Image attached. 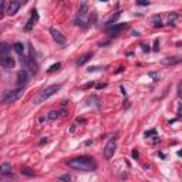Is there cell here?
<instances>
[{"label":"cell","mask_w":182,"mask_h":182,"mask_svg":"<svg viewBox=\"0 0 182 182\" xmlns=\"http://www.w3.org/2000/svg\"><path fill=\"white\" fill-rule=\"evenodd\" d=\"M105 87H107V84L103 83V84H98V86H97V90H101V88H105Z\"/></svg>","instance_id":"obj_30"},{"label":"cell","mask_w":182,"mask_h":182,"mask_svg":"<svg viewBox=\"0 0 182 182\" xmlns=\"http://www.w3.org/2000/svg\"><path fill=\"white\" fill-rule=\"evenodd\" d=\"M100 1H104V3H107L108 0H100Z\"/></svg>","instance_id":"obj_38"},{"label":"cell","mask_w":182,"mask_h":182,"mask_svg":"<svg viewBox=\"0 0 182 182\" xmlns=\"http://www.w3.org/2000/svg\"><path fill=\"white\" fill-rule=\"evenodd\" d=\"M19 10H20V3L17 0H13L10 4H9V7H7V14L9 16H14Z\"/></svg>","instance_id":"obj_10"},{"label":"cell","mask_w":182,"mask_h":182,"mask_svg":"<svg viewBox=\"0 0 182 182\" xmlns=\"http://www.w3.org/2000/svg\"><path fill=\"white\" fill-rule=\"evenodd\" d=\"M90 58H93V54H84L81 58H78L77 60V65H83V64H86L87 61L90 60Z\"/></svg>","instance_id":"obj_13"},{"label":"cell","mask_w":182,"mask_h":182,"mask_svg":"<svg viewBox=\"0 0 182 182\" xmlns=\"http://www.w3.org/2000/svg\"><path fill=\"white\" fill-rule=\"evenodd\" d=\"M27 81H29V74H27V71H26V70H20V71L17 73V86L24 87L27 84Z\"/></svg>","instance_id":"obj_8"},{"label":"cell","mask_w":182,"mask_h":182,"mask_svg":"<svg viewBox=\"0 0 182 182\" xmlns=\"http://www.w3.org/2000/svg\"><path fill=\"white\" fill-rule=\"evenodd\" d=\"M47 117H48V119H51V121H54V119H57V118H60V117H61V115H60V112H58V111H50Z\"/></svg>","instance_id":"obj_16"},{"label":"cell","mask_w":182,"mask_h":182,"mask_svg":"<svg viewBox=\"0 0 182 182\" xmlns=\"http://www.w3.org/2000/svg\"><path fill=\"white\" fill-rule=\"evenodd\" d=\"M22 1H23V3H26V1H27V0H22Z\"/></svg>","instance_id":"obj_39"},{"label":"cell","mask_w":182,"mask_h":182,"mask_svg":"<svg viewBox=\"0 0 182 182\" xmlns=\"http://www.w3.org/2000/svg\"><path fill=\"white\" fill-rule=\"evenodd\" d=\"M178 97H181V83L178 84Z\"/></svg>","instance_id":"obj_33"},{"label":"cell","mask_w":182,"mask_h":182,"mask_svg":"<svg viewBox=\"0 0 182 182\" xmlns=\"http://www.w3.org/2000/svg\"><path fill=\"white\" fill-rule=\"evenodd\" d=\"M22 174L24 176H34V172H33L32 168H27V167H24L22 169Z\"/></svg>","instance_id":"obj_17"},{"label":"cell","mask_w":182,"mask_h":182,"mask_svg":"<svg viewBox=\"0 0 182 182\" xmlns=\"http://www.w3.org/2000/svg\"><path fill=\"white\" fill-rule=\"evenodd\" d=\"M23 93V87H19L17 90H13V91H6V94L3 97L1 103L3 104H10V103H14L16 100H19L20 96Z\"/></svg>","instance_id":"obj_3"},{"label":"cell","mask_w":182,"mask_h":182,"mask_svg":"<svg viewBox=\"0 0 182 182\" xmlns=\"http://www.w3.org/2000/svg\"><path fill=\"white\" fill-rule=\"evenodd\" d=\"M0 64H1L3 68H6V70H11V68H14L16 61H14V58L10 56V53H6V54H0Z\"/></svg>","instance_id":"obj_5"},{"label":"cell","mask_w":182,"mask_h":182,"mask_svg":"<svg viewBox=\"0 0 182 182\" xmlns=\"http://www.w3.org/2000/svg\"><path fill=\"white\" fill-rule=\"evenodd\" d=\"M132 36H134V37H139L141 34H139L138 32H132Z\"/></svg>","instance_id":"obj_34"},{"label":"cell","mask_w":182,"mask_h":182,"mask_svg":"<svg viewBox=\"0 0 182 182\" xmlns=\"http://www.w3.org/2000/svg\"><path fill=\"white\" fill-rule=\"evenodd\" d=\"M13 48H14V51L19 54V56H23L24 54V44L23 43H14V46H13Z\"/></svg>","instance_id":"obj_12"},{"label":"cell","mask_w":182,"mask_h":182,"mask_svg":"<svg viewBox=\"0 0 182 182\" xmlns=\"http://www.w3.org/2000/svg\"><path fill=\"white\" fill-rule=\"evenodd\" d=\"M138 157H139L138 151H137V150H134V151H132V158H134V160H137Z\"/></svg>","instance_id":"obj_28"},{"label":"cell","mask_w":182,"mask_h":182,"mask_svg":"<svg viewBox=\"0 0 182 182\" xmlns=\"http://www.w3.org/2000/svg\"><path fill=\"white\" fill-rule=\"evenodd\" d=\"M87 13H88V7H87L86 3H83V4H81V7H80V10H78V14H80L81 17H86Z\"/></svg>","instance_id":"obj_14"},{"label":"cell","mask_w":182,"mask_h":182,"mask_svg":"<svg viewBox=\"0 0 182 182\" xmlns=\"http://www.w3.org/2000/svg\"><path fill=\"white\" fill-rule=\"evenodd\" d=\"M74 129H75V125L73 124V125H71V128H70V132H74Z\"/></svg>","instance_id":"obj_36"},{"label":"cell","mask_w":182,"mask_h":182,"mask_svg":"<svg viewBox=\"0 0 182 182\" xmlns=\"http://www.w3.org/2000/svg\"><path fill=\"white\" fill-rule=\"evenodd\" d=\"M119 16H121V11H117L114 16H111V17H110V19L107 20V24H114V23L117 22V19L119 17Z\"/></svg>","instance_id":"obj_15"},{"label":"cell","mask_w":182,"mask_h":182,"mask_svg":"<svg viewBox=\"0 0 182 182\" xmlns=\"http://www.w3.org/2000/svg\"><path fill=\"white\" fill-rule=\"evenodd\" d=\"M0 174L3 175H11V165L9 162H4L0 165Z\"/></svg>","instance_id":"obj_11"},{"label":"cell","mask_w":182,"mask_h":182,"mask_svg":"<svg viewBox=\"0 0 182 182\" xmlns=\"http://www.w3.org/2000/svg\"><path fill=\"white\" fill-rule=\"evenodd\" d=\"M178 61H179V58H167V60H164L165 64H175Z\"/></svg>","instance_id":"obj_20"},{"label":"cell","mask_w":182,"mask_h":182,"mask_svg":"<svg viewBox=\"0 0 182 182\" xmlns=\"http://www.w3.org/2000/svg\"><path fill=\"white\" fill-rule=\"evenodd\" d=\"M37 19H39V13H37V10H33L32 17L29 19L27 24L24 26V32H30V30L33 29V26H34V23L37 22Z\"/></svg>","instance_id":"obj_9"},{"label":"cell","mask_w":182,"mask_h":182,"mask_svg":"<svg viewBox=\"0 0 182 182\" xmlns=\"http://www.w3.org/2000/svg\"><path fill=\"white\" fill-rule=\"evenodd\" d=\"M115 150H117V137L111 138L107 142V145H105V148H104V157H105V160H111L112 155H114V152H115Z\"/></svg>","instance_id":"obj_4"},{"label":"cell","mask_w":182,"mask_h":182,"mask_svg":"<svg viewBox=\"0 0 182 182\" xmlns=\"http://www.w3.org/2000/svg\"><path fill=\"white\" fill-rule=\"evenodd\" d=\"M60 67H61V64H60V63H56V64H53V65H50V67H48L47 73H54V71H57Z\"/></svg>","instance_id":"obj_19"},{"label":"cell","mask_w":182,"mask_h":182,"mask_svg":"<svg viewBox=\"0 0 182 182\" xmlns=\"http://www.w3.org/2000/svg\"><path fill=\"white\" fill-rule=\"evenodd\" d=\"M44 142H47V138H43V139H41V141H40V145H41V144H44Z\"/></svg>","instance_id":"obj_37"},{"label":"cell","mask_w":182,"mask_h":182,"mask_svg":"<svg viewBox=\"0 0 182 182\" xmlns=\"http://www.w3.org/2000/svg\"><path fill=\"white\" fill-rule=\"evenodd\" d=\"M145 135H147V137H150V135H157V131H155V129L147 131V132H145Z\"/></svg>","instance_id":"obj_26"},{"label":"cell","mask_w":182,"mask_h":182,"mask_svg":"<svg viewBox=\"0 0 182 182\" xmlns=\"http://www.w3.org/2000/svg\"><path fill=\"white\" fill-rule=\"evenodd\" d=\"M4 1H6V0H0V16H1V11H3V6H4Z\"/></svg>","instance_id":"obj_29"},{"label":"cell","mask_w":182,"mask_h":182,"mask_svg":"<svg viewBox=\"0 0 182 182\" xmlns=\"http://www.w3.org/2000/svg\"><path fill=\"white\" fill-rule=\"evenodd\" d=\"M50 34H51V37H53V40L56 41V43L58 44V46H61V47H64L65 46V37L61 34V33L58 32L57 29H54V27H51L50 29Z\"/></svg>","instance_id":"obj_7"},{"label":"cell","mask_w":182,"mask_h":182,"mask_svg":"<svg viewBox=\"0 0 182 182\" xmlns=\"http://www.w3.org/2000/svg\"><path fill=\"white\" fill-rule=\"evenodd\" d=\"M154 50H155V51H158V40L155 41V47H154Z\"/></svg>","instance_id":"obj_35"},{"label":"cell","mask_w":182,"mask_h":182,"mask_svg":"<svg viewBox=\"0 0 182 182\" xmlns=\"http://www.w3.org/2000/svg\"><path fill=\"white\" fill-rule=\"evenodd\" d=\"M93 86H94V83L91 81V83H87L86 86H84V88H90V87H93Z\"/></svg>","instance_id":"obj_32"},{"label":"cell","mask_w":182,"mask_h":182,"mask_svg":"<svg viewBox=\"0 0 182 182\" xmlns=\"http://www.w3.org/2000/svg\"><path fill=\"white\" fill-rule=\"evenodd\" d=\"M60 88H61V86H60V84H53V86L46 87L44 90H41V91H40L37 96L33 98L32 103L34 104V105H40V104H41V103H44L46 100H48V98H50L51 96H54V94H56V93H57Z\"/></svg>","instance_id":"obj_2"},{"label":"cell","mask_w":182,"mask_h":182,"mask_svg":"<svg viewBox=\"0 0 182 182\" xmlns=\"http://www.w3.org/2000/svg\"><path fill=\"white\" fill-rule=\"evenodd\" d=\"M176 115H178V117H181V104L178 105V110H176Z\"/></svg>","instance_id":"obj_31"},{"label":"cell","mask_w":182,"mask_h":182,"mask_svg":"<svg viewBox=\"0 0 182 182\" xmlns=\"http://www.w3.org/2000/svg\"><path fill=\"white\" fill-rule=\"evenodd\" d=\"M98 68H100L98 65H93V67H90V68H87V71H88V73H93V71H97Z\"/></svg>","instance_id":"obj_24"},{"label":"cell","mask_w":182,"mask_h":182,"mask_svg":"<svg viewBox=\"0 0 182 182\" xmlns=\"http://www.w3.org/2000/svg\"><path fill=\"white\" fill-rule=\"evenodd\" d=\"M150 77H152V78H155V80H154V81H157V80H158V78H160V75L157 74V73H150Z\"/></svg>","instance_id":"obj_27"},{"label":"cell","mask_w":182,"mask_h":182,"mask_svg":"<svg viewBox=\"0 0 182 182\" xmlns=\"http://www.w3.org/2000/svg\"><path fill=\"white\" fill-rule=\"evenodd\" d=\"M152 23H154V26H155V27H161V26H162V23H161V16H160V14L154 16V20H152Z\"/></svg>","instance_id":"obj_18"},{"label":"cell","mask_w":182,"mask_h":182,"mask_svg":"<svg viewBox=\"0 0 182 182\" xmlns=\"http://www.w3.org/2000/svg\"><path fill=\"white\" fill-rule=\"evenodd\" d=\"M137 4H139V6H148L150 0H137Z\"/></svg>","instance_id":"obj_23"},{"label":"cell","mask_w":182,"mask_h":182,"mask_svg":"<svg viewBox=\"0 0 182 182\" xmlns=\"http://www.w3.org/2000/svg\"><path fill=\"white\" fill-rule=\"evenodd\" d=\"M58 179H60V181H67V182H70V181H71V176H70V175L67 174V175H61V176H58Z\"/></svg>","instance_id":"obj_22"},{"label":"cell","mask_w":182,"mask_h":182,"mask_svg":"<svg viewBox=\"0 0 182 182\" xmlns=\"http://www.w3.org/2000/svg\"><path fill=\"white\" fill-rule=\"evenodd\" d=\"M176 19H178V14H176V13H174L172 16H169V20H168V23H169V24H174Z\"/></svg>","instance_id":"obj_21"},{"label":"cell","mask_w":182,"mask_h":182,"mask_svg":"<svg viewBox=\"0 0 182 182\" xmlns=\"http://www.w3.org/2000/svg\"><path fill=\"white\" fill-rule=\"evenodd\" d=\"M127 27H128L127 23H117V24H112L111 27H108L107 33L108 34H111V36H118L119 33L122 32V30H125Z\"/></svg>","instance_id":"obj_6"},{"label":"cell","mask_w":182,"mask_h":182,"mask_svg":"<svg viewBox=\"0 0 182 182\" xmlns=\"http://www.w3.org/2000/svg\"><path fill=\"white\" fill-rule=\"evenodd\" d=\"M141 48H142L144 53H148V51H150V47H148L147 44H141Z\"/></svg>","instance_id":"obj_25"},{"label":"cell","mask_w":182,"mask_h":182,"mask_svg":"<svg viewBox=\"0 0 182 182\" xmlns=\"http://www.w3.org/2000/svg\"><path fill=\"white\" fill-rule=\"evenodd\" d=\"M65 164L70 168H73L75 171H81V172H93L97 169L96 161L93 160L91 157H75V158L68 160Z\"/></svg>","instance_id":"obj_1"}]
</instances>
